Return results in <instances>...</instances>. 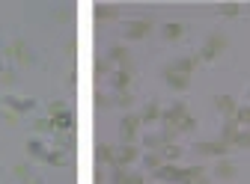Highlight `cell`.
<instances>
[{
  "label": "cell",
  "instance_id": "cell-8",
  "mask_svg": "<svg viewBox=\"0 0 250 184\" xmlns=\"http://www.w3.org/2000/svg\"><path fill=\"white\" fill-rule=\"evenodd\" d=\"M238 119H241V122H250V110H247V107H244V110H238Z\"/></svg>",
  "mask_w": 250,
  "mask_h": 184
},
{
  "label": "cell",
  "instance_id": "cell-6",
  "mask_svg": "<svg viewBox=\"0 0 250 184\" xmlns=\"http://www.w3.org/2000/svg\"><path fill=\"white\" fill-rule=\"evenodd\" d=\"M191 66H194V63H191V59H182V63H179L176 69H179V72H191Z\"/></svg>",
  "mask_w": 250,
  "mask_h": 184
},
{
  "label": "cell",
  "instance_id": "cell-10",
  "mask_svg": "<svg viewBox=\"0 0 250 184\" xmlns=\"http://www.w3.org/2000/svg\"><path fill=\"white\" fill-rule=\"evenodd\" d=\"M200 184H208V181H200Z\"/></svg>",
  "mask_w": 250,
  "mask_h": 184
},
{
  "label": "cell",
  "instance_id": "cell-3",
  "mask_svg": "<svg viewBox=\"0 0 250 184\" xmlns=\"http://www.w3.org/2000/svg\"><path fill=\"white\" fill-rule=\"evenodd\" d=\"M217 175L229 178V175H235V166H232V164H221V166H217Z\"/></svg>",
  "mask_w": 250,
  "mask_h": 184
},
{
  "label": "cell",
  "instance_id": "cell-2",
  "mask_svg": "<svg viewBox=\"0 0 250 184\" xmlns=\"http://www.w3.org/2000/svg\"><path fill=\"white\" fill-rule=\"evenodd\" d=\"M200 151H206V155H217V151H221V146L217 143H203V146H197Z\"/></svg>",
  "mask_w": 250,
  "mask_h": 184
},
{
  "label": "cell",
  "instance_id": "cell-5",
  "mask_svg": "<svg viewBox=\"0 0 250 184\" xmlns=\"http://www.w3.org/2000/svg\"><path fill=\"white\" fill-rule=\"evenodd\" d=\"M217 107L229 113V110H232V101H229V98H217Z\"/></svg>",
  "mask_w": 250,
  "mask_h": 184
},
{
  "label": "cell",
  "instance_id": "cell-7",
  "mask_svg": "<svg viewBox=\"0 0 250 184\" xmlns=\"http://www.w3.org/2000/svg\"><path fill=\"white\" fill-rule=\"evenodd\" d=\"M224 12H227V15H235V12H238V6H235V3H227V6H224Z\"/></svg>",
  "mask_w": 250,
  "mask_h": 184
},
{
  "label": "cell",
  "instance_id": "cell-4",
  "mask_svg": "<svg viewBox=\"0 0 250 184\" xmlns=\"http://www.w3.org/2000/svg\"><path fill=\"white\" fill-rule=\"evenodd\" d=\"M164 33H167V39H176V36L182 33V27H179V24H170V27L164 30Z\"/></svg>",
  "mask_w": 250,
  "mask_h": 184
},
{
  "label": "cell",
  "instance_id": "cell-1",
  "mask_svg": "<svg viewBox=\"0 0 250 184\" xmlns=\"http://www.w3.org/2000/svg\"><path fill=\"white\" fill-rule=\"evenodd\" d=\"M149 24H152V21H137V24L131 27V36H134V39H140L146 30H149Z\"/></svg>",
  "mask_w": 250,
  "mask_h": 184
},
{
  "label": "cell",
  "instance_id": "cell-9",
  "mask_svg": "<svg viewBox=\"0 0 250 184\" xmlns=\"http://www.w3.org/2000/svg\"><path fill=\"white\" fill-rule=\"evenodd\" d=\"M238 143L241 146H250V134H238Z\"/></svg>",
  "mask_w": 250,
  "mask_h": 184
}]
</instances>
